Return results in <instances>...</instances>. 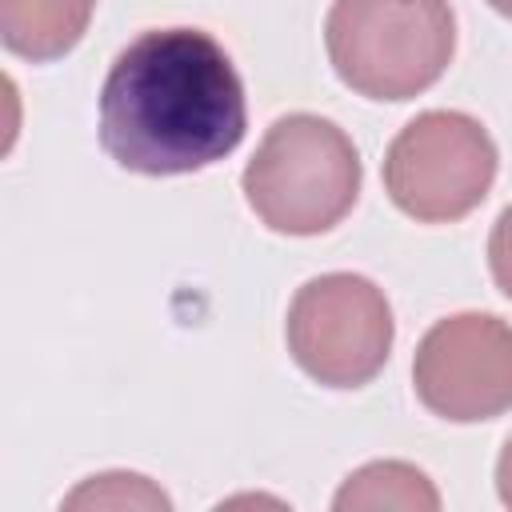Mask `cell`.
I'll use <instances>...</instances> for the list:
<instances>
[{
	"instance_id": "9",
	"label": "cell",
	"mask_w": 512,
	"mask_h": 512,
	"mask_svg": "<svg viewBox=\"0 0 512 512\" xmlns=\"http://www.w3.org/2000/svg\"><path fill=\"white\" fill-rule=\"evenodd\" d=\"M64 508H160L168 512L172 500L148 484V476H136V472H104V476H92L88 484H80Z\"/></svg>"
},
{
	"instance_id": "4",
	"label": "cell",
	"mask_w": 512,
	"mask_h": 512,
	"mask_svg": "<svg viewBox=\"0 0 512 512\" xmlns=\"http://www.w3.org/2000/svg\"><path fill=\"white\" fill-rule=\"evenodd\" d=\"M496 164V144L476 116L432 108L408 120L388 144L384 188L404 216L420 224H452L484 204Z\"/></svg>"
},
{
	"instance_id": "11",
	"label": "cell",
	"mask_w": 512,
	"mask_h": 512,
	"mask_svg": "<svg viewBox=\"0 0 512 512\" xmlns=\"http://www.w3.org/2000/svg\"><path fill=\"white\" fill-rule=\"evenodd\" d=\"M496 492H500L504 508H512V436L504 440L500 460H496Z\"/></svg>"
},
{
	"instance_id": "3",
	"label": "cell",
	"mask_w": 512,
	"mask_h": 512,
	"mask_svg": "<svg viewBox=\"0 0 512 512\" xmlns=\"http://www.w3.org/2000/svg\"><path fill=\"white\" fill-rule=\"evenodd\" d=\"M360 156L348 132L324 116H280L244 168V200L284 236H320L336 228L360 196Z\"/></svg>"
},
{
	"instance_id": "5",
	"label": "cell",
	"mask_w": 512,
	"mask_h": 512,
	"mask_svg": "<svg viewBox=\"0 0 512 512\" xmlns=\"http://www.w3.org/2000/svg\"><path fill=\"white\" fill-rule=\"evenodd\" d=\"M288 352L324 388H364L392 352V304L356 272H324L296 288L284 320Z\"/></svg>"
},
{
	"instance_id": "10",
	"label": "cell",
	"mask_w": 512,
	"mask_h": 512,
	"mask_svg": "<svg viewBox=\"0 0 512 512\" xmlns=\"http://www.w3.org/2000/svg\"><path fill=\"white\" fill-rule=\"evenodd\" d=\"M488 268H492L496 288L512 300V204L492 224V236H488Z\"/></svg>"
},
{
	"instance_id": "2",
	"label": "cell",
	"mask_w": 512,
	"mask_h": 512,
	"mask_svg": "<svg viewBox=\"0 0 512 512\" xmlns=\"http://www.w3.org/2000/svg\"><path fill=\"white\" fill-rule=\"evenodd\" d=\"M332 72L368 100H412L452 64L448 0H332L324 20Z\"/></svg>"
},
{
	"instance_id": "12",
	"label": "cell",
	"mask_w": 512,
	"mask_h": 512,
	"mask_svg": "<svg viewBox=\"0 0 512 512\" xmlns=\"http://www.w3.org/2000/svg\"><path fill=\"white\" fill-rule=\"evenodd\" d=\"M488 4H492L500 16H508V20H512V0H488Z\"/></svg>"
},
{
	"instance_id": "7",
	"label": "cell",
	"mask_w": 512,
	"mask_h": 512,
	"mask_svg": "<svg viewBox=\"0 0 512 512\" xmlns=\"http://www.w3.org/2000/svg\"><path fill=\"white\" fill-rule=\"evenodd\" d=\"M96 0H0V40L12 56L60 60L88 32Z\"/></svg>"
},
{
	"instance_id": "8",
	"label": "cell",
	"mask_w": 512,
	"mask_h": 512,
	"mask_svg": "<svg viewBox=\"0 0 512 512\" xmlns=\"http://www.w3.org/2000/svg\"><path fill=\"white\" fill-rule=\"evenodd\" d=\"M336 512H376V508H400V512H436L440 492L436 484L404 460H372L356 468L340 492L332 496Z\"/></svg>"
},
{
	"instance_id": "6",
	"label": "cell",
	"mask_w": 512,
	"mask_h": 512,
	"mask_svg": "<svg viewBox=\"0 0 512 512\" xmlns=\"http://www.w3.org/2000/svg\"><path fill=\"white\" fill-rule=\"evenodd\" d=\"M420 404L452 424L496 420L512 408V324L492 312L436 320L412 356Z\"/></svg>"
},
{
	"instance_id": "1",
	"label": "cell",
	"mask_w": 512,
	"mask_h": 512,
	"mask_svg": "<svg viewBox=\"0 0 512 512\" xmlns=\"http://www.w3.org/2000/svg\"><path fill=\"white\" fill-rule=\"evenodd\" d=\"M248 128L244 80L200 28L140 32L100 88V144L140 176H188L232 156Z\"/></svg>"
}]
</instances>
